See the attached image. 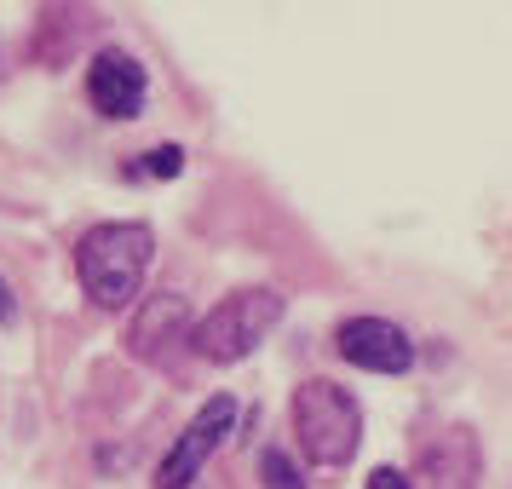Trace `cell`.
Wrapping results in <instances>:
<instances>
[{
    "label": "cell",
    "instance_id": "2",
    "mask_svg": "<svg viewBox=\"0 0 512 489\" xmlns=\"http://www.w3.org/2000/svg\"><path fill=\"white\" fill-rule=\"evenodd\" d=\"M294 438L317 466H346L363 443V409L346 386L334 380H305L294 386Z\"/></svg>",
    "mask_w": 512,
    "mask_h": 489
},
{
    "label": "cell",
    "instance_id": "1",
    "mask_svg": "<svg viewBox=\"0 0 512 489\" xmlns=\"http://www.w3.org/2000/svg\"><path fill=\"white\" fill-rule=\"evenodd\" d=\"M156 259V236L139 219H110V225H93L75 248V277L87 288V300L98 311H127L139 300L144 271Z\"/></svg>",
    "mask_w": 512,
    "mask_h": 489
},
{
    "label": "cell",
    "instance_id": "5",
    "mask_svg": "<svg viewBox=\"0 0 512 489\" xmlns=\"http://www.w3.org/2000/svg\"><path fill=\"white\" fill-rule=\"evenodd\" d=\"M334 346H340L346 363H357L369 374H403L415 363V340L397 323H386V317H346L340 334H334Z\"/></svg>",
    "mask_w": 512,
    "mask_h": 489
},
{
    "label": "cell",
    "instance_id": "8",
    "mask_svg": "<svg viewBox=\"0 0 512 489\" xmlns=\"http://www.w3.org/2000/svg\"><path fill=\"white\" fill-rule=\"evenodd\" d=\"M190 340V300L185 294H150L144 311L133 317V334H127V346L139 351V357H167V346H179Z\"/></svg>",
    "mask_w": 512,
    "mask_h": 489
},
{
    "label": "cell",
    "instance_id": "3",
    "mask_svg": "<svg viewBox=\"0 0 512 489\" xmlns=\"http://www.w3.org/2000/svg\"><path fill=\"white\" fill-rule=\"evenodd\" d=\"M282 311H288V300L277 288H236V294H225L202 323L190 328V346L202 351L208 363H236V357L259 351V340H271Z\"/></svg>",
    "mask_w": 512,
    "mask_h": 489
},
{
    "label": "cell",
    "instance_id": "12",
    "mask_svg": "<svg viewBox=\"0 0 512 489\" xmlns=\"http://www.w3.org/2000/svg\"><path fill=\"white\" fill-rule=\"evenodd\" d=\"M12 317H18V300H12V288L0 282V323H12Z\"/></svg>",
    "mask_w": 512,
    "mask_h": 489
},
{
    "label": "cell",
    "instance_id": "10",
    "mask_svg": "<svg viewBox=\"0 0 512 489\" xmlns=\"http://www.w3.org/2000/svg\"><path fill=\"white\" fill-rule=\"evenodd\" d=\"M150 173H156V179H173V173H179V167H185V150H179V144H156V150H150Z\"/></svg>",
    "mask_w": 512,
    "mask_h": 489
},
{
    "label": "cell",
    "instance_id": "11",
    "mask_svg": "<svg viewBox=\"0 0 512 489\" xmlns=\"http://www.w3.org/2000/svg\"><path fill=\"white\" fill-rule=\"evenodd\" d=\"M369 489H415V484H409V478H403L397 466H380V472L369 478Z\"/></svg>",
    "mask_w": 512,
    "mask_h": 489
},
{
    "label": "cell",
    "instance_id": "7",
    "mask_svg": "<svg viewBox=\"0 0 512 489\" xmlns=\"http://www.w3.org/2000/svg\"><path fill=\"white\" fill-rule=\"evenodd\" d=\"M87 98H93L98 116L133 121L144 110V64L133 58V52L104 47L93 58V70H87Z\"/></svg>",
    "mask_w": 512,
    "mask_h": 489
},
{
    "label": "cell",
    "instance_id": "4",
    "mask_svg": "<svg viewBox=\"0 0 512 489\" xmlns=\"http://www.w3.org/2000/svg\"><path fill=\"white\" fill-rule=\"evenodd\" d=\"M236 415H242L236 397H225V392L208 397V403L196 409V420L179 432V443L162 455V466H156V489H190L196 484V472L208 466V455L236 432Z\"/></svg>",
    "mask_w": 512,
    "mask_h": 489
},
{
    "label": "cell",
    "instance_id": "6",
    "mask_svg": "<svg viewBox=\"0 0 512 489\" xmlns=\"http://www.w3.org/2000/svg\"><path fill=\"white\" fill-rule=\"evenodd\" d=\"M415 455H420V489H478L484 455H478L472 426H438Z\"/></svg>",
    "mask_w": 512,
    "mask_h": 489
},
{
    "label": "cell",
    "instance_id": "9",
    "mask_svg": "<svg viewBox=\"0 0 512 489\" xmlns=\"http://www.w3.org/2000/svg\"><path fill=\"white\" fill-rule=\"evenodd\" d=\"M259 478H265V489H305L300 466L288 461L282 449H265V455H259Z\"/></svg>",
    "mask_w": 512,
    "mask_h": 489
}]
</instances>
